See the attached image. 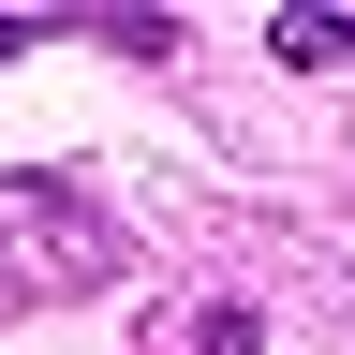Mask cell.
Segmentation results:
<instances>
[{
  "label": "cell",
  "instance_id": "6da1fadb",
  "mask_svg": "<svg viewBox=\"0 0 355 355\" xmlns=\"http://www.w3.org/2000/svg\"><path fill=\"white\" fill-rule=\"evenodd\" d=\"M104 266V237H89V207L74 193H44V178H15L0 193V296H60Z\"/></svg>",
  "mask_w": 355,
  "mask_h": 355
}]
</instances>
